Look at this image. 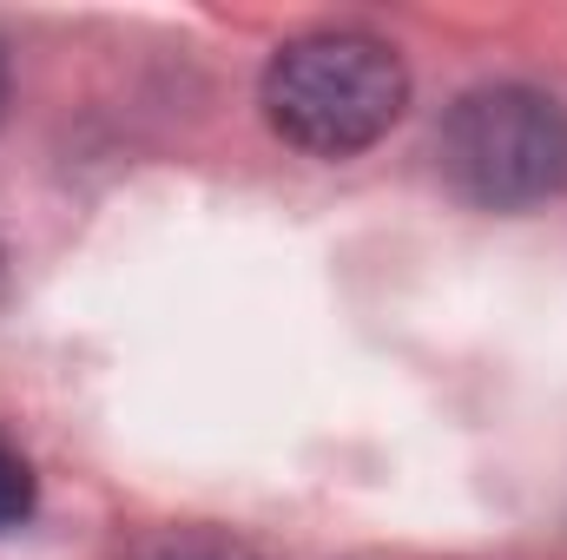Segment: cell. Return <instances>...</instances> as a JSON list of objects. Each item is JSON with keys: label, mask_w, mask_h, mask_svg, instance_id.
<instances>
[{"label": "cell", "mask_w": 567, "mask_h": 560, "mask_svg": "<svg viewBox=\"0 0 567 560\" xmlns=\"http://www.w3.org/2000/svg\"><path fill=\"white\" fill-rule=\"evenodd\" d=\"M410 106L396 46L357 27H317L284 40L265 66V120L310 158H350L377 145Z\"/></svg>", "instance_id": "cell-1"}, {"label": "cell", "mask_w": 567, "mask_h": 560, "mask_svg": "<svg viewBox=\"0 0 567 560\" xmlns=\"http://www.w3.org/2000/svg\"><path fill=\"white\" fill-rule=\"evenodd\" d=\"M442 178L482 211H528L567 191V106L535 86H475L435 133Z\"/></svg>", "instance_id": "cell-2"}, {"label": "cell", "mask_w": 567, "mask_h": 560, "mask_svg": "<svg viewBox=\"0 0 567 560\" xmlns=\"http://www.w3.org/2000/svg\"><path fill=\"white\" fill-rule=\"evenodd\" d=\"M33 515V468L13 442H0V535Z\"/></svg>", "instance_id": "cell-3"}, {"label": "cell", "mask_w": 567, "mask_h": 560, "mask_svg": "<svg viewBox=\"0 0 567 560\" xmlns=\"http://www.w3.org/2000/svg\"><path fill=\"white\" fill-rule=\"evenodd\" d=\"M133 560H251V548L231 541V535H165V541L140 548Z\"/></svg>", "instance_id": "cell-4"}, {"label": "cell", "mask_w": 567, "mask_h": 560, "mask_svg": "<svg viewBox=\"0 0 567 560\" xmlns=\"http://www.w3.org/2000/svg\"><path fill=\"white\" fill-rule=\"evenodd\" d=\"M0 113H7V53H0Z\"/></svg>", "instance_id": "cell-5"}]
</instances>
